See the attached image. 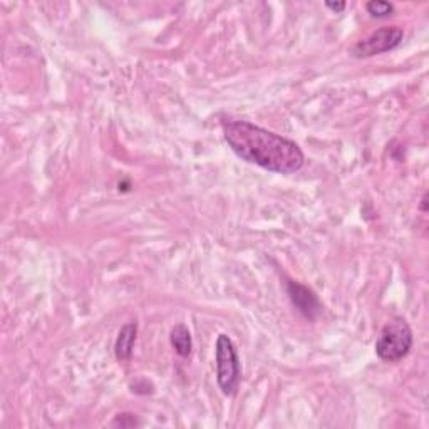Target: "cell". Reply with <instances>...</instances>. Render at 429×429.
Segmentation results:
<instances>
[{
	"instance_id": "obj_7",
	"label": "cell",
	"mask_w": 429,
	"mask_h": 429,
	"mask_svg": "<svg viewBox=\"0 0 429 429\" xmlns=\"http://www.w3.org/2000/svg\"><path fill=\"white\" fill-rule=\"evenodd\" d=\"M169 342H172L174 352H177L179 357H188L191 354L193 340L186 325L183 324L174 325L172 332H169Z\"/></svg>"
},
{
	"instance_id": "obj_10",
	"label": "cell",
	"mask_w": 429,
	"mask_h": 429,
	"mask_svg": "<svg viewBox=\"0 0 429 429\" xmlns=\"http://www.w3.org/2000/svg\"><path fill=\"white\" fill-rule=\"evenodd\" d=\"M131 391L135 394H153L155 393V386L151 384L147 379H138L135 382H131Z\"/></svg>"
},
{
	"instance_id": "obj_4",
	"label": "cell",
	"mask_w": 429,
	"mask_h": 429,
	"mask_svg": "<svg viewBox=\"0 0 429 429\" xmlns=\"http://www.w3.org/2000/svg\"><path fill=\"white\" fill-rule=\"evenodd\" d=\"M404 30L398 26L391 27H381L369 34L366 39L359 40V43L350 49V55L356 59H366L372 57V55H379L384 52H389L398 48L403 43Z\"/></svg>"
},
{
	"instance_id": "obj_5",
	"label": "cell",
	"mask_w": 429,
	"mask_h": 429,
	"mask_svg": "<svg viewBox=\"0 0 429 429\" xmlns=\"http://www.w3.org/2000/svg\"><path fill=\"white\" fill-rule=\"evenodd\" d=\"M287 292L290 301H292L294 307L297 308L299 312L302 313L303 317L307 319L316 321L319 317V313L322 312V303L317 299V295L312 292L311 289H307L306 285L299 284V282H292L289 280L287 282Z\"/></svg>"
},
{
	"instance_id": "obj_6",
	"label": "cell",
	"mask_w": 429,
	"mask_h": 429,
	"mask_svg": "<svg viewBox=\"0 0 429 429\" xmlns=\"http://www.w3.org/2000/svg\"><path fill=\"white\" fill-rule=\"evenodd\" d=\"M138 338V324L136 322H129V324L123 325L119 330L116 344H114V354H116L118 361H129L133 356V349H135Z\"/></svg>"
},
{
	"instance_id": "obj_11",
	"label": "cell",
	"mask_w": 429,
	"mask_h": 429,
	"mask_svg": "<svg viewBox=\"0 0 429 429\" xmlns=\"http://www.w3.org/2000/svg\"><path fill=\"white\" fill-rule=\"evenodd\" d=\"M325 7L330 9V11H334L335 13H340L345 7H347V4L345 2H325Z\"/></svg>"
},
{
	"instance_id": "obj_8",
	"label": "cell",
	"mask_w": 429,
	"mask_h": 429,
	"mask_svg": "<svg viewBox=\"0 0 429 429\" xmlns=\"http://www.w3.org/2000/svg\"><path fill=\"white\" fill-rule=\"evenodd\" d=\"M366 9L372 17H387L394 12L393 4L384 2V0H371L366 4Z\"/></svg>"
},
{
	"instance_id": "obj_12",
	"label": "cell",
	"mask_w": 429,
	"mask_h": 429,
	"mask_svg": "<svg viewBox=\"0 0 429 429\" xmlns=\"http://www.w3.org/2000/svg\"><path fill=\"white\" fill-rule=\"evenodd\" d=\"M426 205H428V196L424 195V196H423V200H421V210H423V211H426Z\"/></svg>"
},
{
	"instance_id": "obj_2",
	"label": "cell",
	"mask_w": 429,
	"mask_h": 429,
	"mask_svg": "<svg viewBox=\"0 0 429 429\" xmlns=\"http://www.w3.org/2000/svg\"><path fill=\"white\" fill-rule=\"evenodd\" d=\"M413 330L403 317H394L382 327L376 340V354L384 362H398L413 347Z\"/></svg>"
},
{
	"instance_id": "obj_9",
	"label": "cell",
	"mask_w": 429,
	"mask_h": 429,
	"mask_svg": "<svg viewBox=\"0 0 429 429\" xmlns=\"http://www.w3.org/2000/svg\"><path fill=\"white\" fill-rule=\"evenodd\" d=\"M111 426H114V428H135V426H141V421L136 418V414L123 413V414H118V416L114 418V421L111 423Z\"/></svg>"
},
{
	"instance_id": "obj_1",
	"label": "cell",
	"mask_w": 429,
	"mask_h": 429,
	"mask_svg": "<svg viewBox=\"0 0 429 429\" xmlns=\"http://www.w3.org/2000/svg\"><path fill=\"white\" fill-rule=\"evenodd\" d=\"M223 136L238 158L267 172L292 174L306 163V155L297 143L248 121L223 123Z\"/></svg>"
},
{
	"instance_id": "obj_3",
	"label": "cell",
	"mask_w": 429,
	"mask_h": 429,
	"mask_svg": "<svg viewBox=\"0 0 429 429\" xmlns=\"http://www.w3.org/2000/svg\"><path fill=\"white\" fill-rule=\"evenodd\" d=\"M215 361L216 382H218L221 393L225 396H233L240 386V379H242V367H240L237 347L227 334H220L216 339Z\"/></svg>"
}]
</instances>
